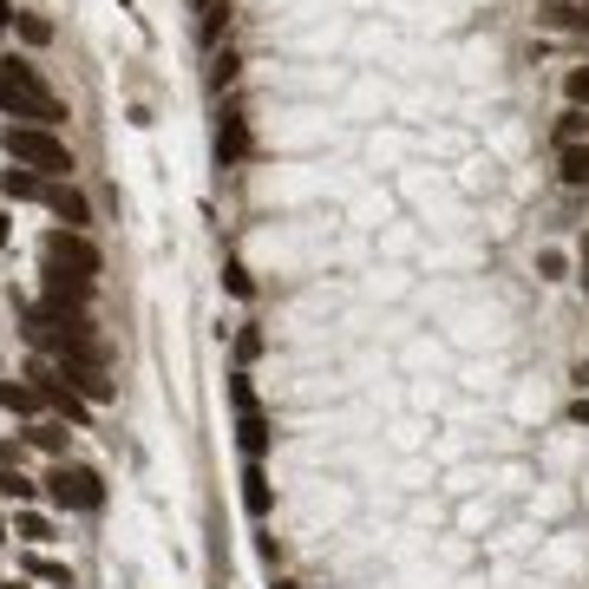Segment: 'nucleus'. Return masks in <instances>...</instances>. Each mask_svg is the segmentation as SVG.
Masks as SVG:
<instances>
[{
    "mask_svg": "<svg viewBox=\"0 0 589 589\" xmlns=\"http://www.w3.org/2000/svg\"><path fill=\"white\" fill-rule=\"evenodd\" d=\"M556 144H589V112H576V105H569V112L556 118Z\"/></svg>",
    "mask_w": 589,
    "mask_h": 589,
    "instance_id": "16",
    "label": "nucleus"
},
{
    "mask_svg": "<svg viewBox=\"0 0 589 589\" xmlns=\"http://www.w3.org/2000/svg\"><path fill=\"white\" fill-rule=\"evenodd\" d=\"M276 589H302V582H276Z\"/></svg>",
    "mask_w": 589,
    "mask_h": 589,
    "instance_id": "25",
    "label": "nucleus"
},
{
    "mask_svg": "<svg viewBox=\"0 0 589 589\" xmlns=\"http://www.w3.org/2000/svg\"><path fill=\"white\" fill-rule=\"evenodd\" d=\"M47 210H53L66 230H92V204H86L79 183H53V190H47Z\"/></svg>",
    "mask_w": 589,
    "mask_h": 589,
    "instance_id": "5",
    "label": "nucleus"
},
{
    "mask_svg": "<svg viewBox=\"0 0 589 589\" xmlns=\"http://www.w3.org/2000/svg\"><path fill=\"white\" fill-rule=\"evenodd\" d=\"M53 183L40 177V170H27V164H14V170H0V196L8 204H34V196H47Z\"/></svg>",
    "mask_w": 589,
    "mask_h": 589,
    "instance_id": "6",
    "label": "nucleus"
},
{
    "mask_svg": "<svg viewBox=\"0 0 589 589\" xmlns=\"http://www.w3.org/2000/svg\"><path fill=\"white\" fill-rule=\"evenodd\" d=\"M243 151H249V118L230 105V112H223V125H217V164H236Z\"/></svg>",
    "mask_w": 589,
    "mask_h": 589,
    "instance_id": "7",
    "label": "nucleus"
},
{
    "mask_svg": "<svg viewBox=\"0 0 589 589\" xmlns=\"http://www.w3.org/2000/svg\"><path fill=\"white\" fill-rule=\"evenodd\" d=\"M0 34H8V0H0Z\"/></svg>",
    "mask_w": 589,
    "mask_h": 589,
    "instance_id": "23",
    "label": "nucleus"
},
{
    "mask_svg": "<svg viewBox=\"0 0 589 589\" xmlns=\"http://www.w3.org/2000/svg\"><path fill=\"white\" fill-rule=\"evenodd\" d=\"M243 504H249V517H269V478H263V459H243Z\"/></svg>",
    "mask_w": 589,
    "mask_h": 589,
    "instance_id": "10",
    "label": "nucleus"
},
{
    "mask_svg": "<svg viewBox=\"0 0 589 589\" xmlns=\"http://www.w3.org/2000/svg\"><path fill=\"white\" fill-rule=\"evenodd\" d=\"M47 491H53V504H60V511H99V504H105V485H99V472H86V465H66V459H53V472H47Z\"/></svg>",
    "mask_w": 589,
    "mask_h": 589,
    "instance_id": "4",
    "label": "nucleus"
},
{
    "mask_svg": "<svg viewBox=\"0 0 589 589\" xmlns=\"http://www.w3.org/2000/svg\"><path fill=\"white\" fill-rule=\"evenodd\" d=\"M230 79H236V53H223V60H217V73H210V86H230Z\"/></svg>",
    "mask_w": 589,
    "mask_h": 589,
    "instance_id": "20",
    "label": "nucleus"
},
{
    "mask_svg": "<svg viewBox=\"0 0 589 589\" xmlns=\"http://www.w3.org/2000/svg\"><path fill=\"white\" fill-rule=\"evenodd\" d=\"M21 34H27V40H34V47H47V40H53V27H47V21H40V14H21Z\"/></svg>",
    "mask_w": 589,
    "mask_h": 589,
    "instance_id": "19",
    "label": "nucleus"
},
{
    "mask_svg": "<svg viewBox=\"0 0 589 589\" xmlns=\"http://www.w3.org/2000/svg\"><path fill=\"white\" fill-rule=\"evenodd\" d=\"M27 576H40V582H53V589H73V569L53 563V556H27Z\"/></svg>",
    "mask_w": 589,
    "mask_h": 589,
    "instance_id": "15",
    "label": "nucleus"
},
{
    "mask_svg": "<svg viewBox=\"0 0 589 589\" xmlns=\"http://www.w3.org/2000/svg\"><path fill=\"white\" fill-rule=\"evenodd\" d=\"M0 589H27V576H8V582H0Z\"/></svg>",
    "mask_w": 589,
    "mask_h": 589,
    "instance_id": "22",
    "label": "nucleus"
},
{
    "mask_svg": "<svg viewBox=\"0 0 589 589\" xmlns=\"http://www.w3.org/2000/svg\"><path fill=\"white\" fill-rule=\"evenodd\" d=\"M14 537H21V543H53V524H47L40 511H21V517H14Z\"/></svg>",
    "mask_w": 589,
    "mask_h": 589,
    "instance_id": "14",
    "label": "nucleus"
},
{
    "mask_svg": "<svg viewBox=\"0 0 589 589\" xmlns=\"http://www.w3.org/2000/svg\"><path fill=\"white\" fill-rule=\"evenodd\" d=\"M236 439H243V459H263L276 433H269V420H263L256 407H236Z\"/></svg>",
    "mask_w": 589,
    "mask_h": 589,
    "instance_id": "9",
    "label": "nucleus"
},
{
    "mask_svg": "<svg viewBox=\"0 0 589 589\" xmlns=\"http://www.w3.org/2000/svg\"><path fill=\"white\" fill-rule=\"evenodd\" d=\"M40 400H47L40 386H27V380H0V407H8V413H40Z\"/></svg>",
    "mask_w": 589,
    "mask_h": 589,
    "instance_id": "11",
    "label": "nucleus"
},
{
    "mask_svg": "<svg viewBox=\"0 0 589 589\" xmlns=\"http://www.w3.org/2000/svg\"><path fill=\"white\" fill-rule=\"evenodd\" d=\"M582 269H589V236H582Z\"/></svg>",
    "mask_w": 589,
    "mask_h": 589,
    "instance_id": "24",
    "label": "nucleus"
},
{
    "mask_svg": "<svg viewBox=\"0 0 589 589\" xmlns=\"http://www.w3.org/2000/svg\"><path fill=\"white\" fill-rule=\"evenodd\" d=\"M125 8H131V0H125Z\"/></svg>",
    "mask_w": 589,
    "mask_h": 589,
    "instance_id": "27",
    "label": "nucleus"
},
{
    "mask_svg": "<svg viewBox=\"0 0 589 589\" xmlns=\"http://www.w3.org/2000/svg\"><path fill=\"white\" fill-rule=\"evenodd\" d=\"M27 439H34V446H47L53 459H66V426H60V420H40V426H34Z\"/></svg>",
    "mask_w": 589,
    "mask_h": 589,
    "instance_id": "17",
    "label": "nucleus"
},
{
    "mask_svg": "<svg viewBox=\"0 0 589 589\" xmlns=\"http://www.w3.org/2000/svg\"><path fill=\"white\" fill-rule=\"evenodd\" d=\"M537 27H550V34H589V8H569V0H543V8H537Z\"/></svg>",
    "mask_w": 589,
    "mask_h": 589,
    "instance_id": "8",
    "label": "nucleus"
},
{
    "mask_svg": "<svg viewBox=\"0 0 589 589\" xmlns=\"http://www.w3.org/2000/svg\"><path fill=\"white\" fill-rule=\"evenodd\" d=\"M40 256H47V269H60V276H73V282H99V269H105V256L92 249V236L86 230H53L47 243H40Z\"/></svg>",
    "mask_w": 589,
    "mask_h": 589,
    "instance_id": "3",
    "label": "nucleus"
},
{
    "mask_svg": "<svg viewBox=\"0 0 589 589\" xmlns=\"http://www.w3.org/2000/svg\"><path fill=\"white\" fill-rule=\"evenodd\" d=\"M563 99H569L576 112H589V66H569V73H563Z\"/></svg>",
    "mask_w": 589,
    "mask_h": 589,
    "instance_id": "18",
    "label": "nucleus"
},
{
    "mask_svg": "<svg viewBox=\"0 0 589 589\" xmlns=\"http://www.w3.org/2000/svg\"><path fill=\"white\" fill-rule=\"evenodd\" d=\"M0 530H8V517H0Z\"/></svg>",
    "mask_w": 589,
    "mask_h": 589,
    "instance_id": "26",
    "label": "nucleus"
},
{
    "mask_svg": "<svg viewBox=\"0 0 589 589\" xmlns=\"http://www.w3.org/2000/svg\"><path fill=\"white\" fill-rule=\"evenodd\" d=\"M34 491H40V485H34L21 465H0V498H8V504H34Z\"/></svg>",
    "mask_w": 589,
    "mask_h": 589,
    "instance_id": "13",
    "label": "nucleus"
},
{
    "mask_svg": "<svg viewBox=\"0 0 589 589\" xmlns=\"http://www.w3.org/2000/svg\"><path fill=\"white\" fill-rule=\"evenodd\" d=\"M0 112L8 118H21V125H66V105L40 86V73L27 66V60H0Z\"/></svg>",
    "mask_w": 589,
    "mask_h": 589,
    "instance_id": "1",
    "label": "nucleus"
},
{
    "mask_svg": "<svg viewBox=\"0 0 589 589\" xmlns=\"http://www.w3.org/2000/svg\"><path fill=\"white\" fill-rule=\"evenodd\" d=\"M0 151H8L14 164H27V170H40L47 183H73V151H66V138H53L47 125H8L0 131Z\"/></svg>",
    "mask_w": 589,
    "mask_h": 589,
    "instance_id": "2",
    "label": "nucleus"
},
{
    "mask_svg": "<svg viewBox=\"0 0 589 589\" xmlns=\"http://www.w3.org/2000/svg\"><path fill=\"white\" fill-rule=\"evenodd\" d=\"M569 413H576V426H589V400H576V407H569Z\"/></svg>",
    "mask_w": 589,
    "mask_h": 589,
    "instance_id": "21",
    "label": "nucleus"
},
{
    "mask_svg": "<svg viewBox=\"0 0 589 589\" xmlns=\"http://www.w3.org/2000/svg\"><path fill=\"white\" fill-rule=\"evenodd\" d=\"M556 170L563 183H589V144H556Z\"/></svg>",
    "mask_w": 589,
    "mask_h": 589,
    "instance_id": "12",
    "label": "nucleus"
}]
</instances>
